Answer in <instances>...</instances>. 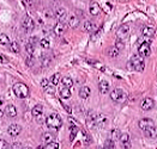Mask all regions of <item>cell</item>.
<instances>
[{"mask_svg":"<svg viewBox=\"0 0 157 149\" xmlns=\"http://www.w3.org/2000/svg\"><path fill=\"white\" fill-rule=\"evenodd\" d=\"M115 48H117V49H119V50H122V49H124L125 48V43H124V39H117V42H115Z\"/></svg>","mask_w":157,"mask_h":149,"instance_id":"1f68e13d","label":"cell"},{"mask_svg":"<svg viewBox=\"0 0 157 149\" xmlns=\"http://www.w3.org/2000/svg\"><path fill=\"white\" fill-rule=\"evenodd\" d=\"M55 18L58 19V22L60 23H65L66 22V19H67V11L63 7H60L55 12Z\"/></svg>","mask_w":157,"mask_h":149,"instance_id":"30bf717a","label":"cell"},{"mask_svg":"<svg viewBox=\"0 0 157 149\" xmlns=\"http://www.w3.org/2000/svg\"><path fill=\"white\" fill-rule=\"evenodd\" d=\"M126 94L125 92L120 90V88H114L112 92H111V99L113 101H119V103H124L126 100Z\"/></svg>","mask_w":157,"mask_h":149,"instance_id":"277c9868","label":"cell"},{"mask_svg":"<svg viewBox=\"0 0 157 149\" xmlns=\"http://www.w3.org/2000/svg\"><path fill=\"white\" fill-rule=\"evenodd\" d=\"M61 105H63V107H64V109L66 110V112H67V113H71V112H72L71 107H70V106H67V105H65V104L63 103V101H61Z\"/></svg>","mask_w":157,"mask_h":149,"instance_id":"ee69618b","label":"cell"},{"mask_svg":"<svg viewBox=\"0 0 157 149\" xmlns=\"http://www.w3.org/2000/svg\"><path fill=\"white\" fill-rule=\"evenodd\" d=\"M54 140H55V136H54V135L52 132H49V131H47V132H44L42 135V141L44 142L46 144L47 143H51V142H53Z\"/></svg>","mask_w":157,"mask_h":149,"instance_id":"7402d4cb","label":"cell"},{"mask_svg":"<svg viewBox=\"0 0 157 149\" xmlns=\"http://www.w3.org/2000/svg\"><path fill=\"white\" fill-rule=\"evenodd\" d=\"M34 57H32V55H28L26 56V59H25V63H26V66L28 67H32L34 66Z\"/></svg>","mask_w":157,"mask_h":149,"instance_id":"d590c367","label":"cell"},{"mask_svg":"<svg viewBox=\"0 0 157 149\" xmlns=\"http://www.w3.org/2000/svg\"><path fill=\"white\" fill-rule=\"evenodd\" d=\"M60 80H61V75H60V73H55L54 75L52 76V79H51V82H52V85L53 86H57L59 82H60Z\"/></svg>","mask_w":157,"mask_h":149,"instance_id":"83f0119b","label":"cell"},{"mask_svg":"<svg viewBox=\"0 0 157 149\" xmlns=\"http://www.w3.org/2000/svg\"><path fill=\"white\" fill-rule=\"evenodd\" d=\"M23 3L26 6H29V7H30V6H32V0H23Z\"/></svg>","mask_w":157,"mask_h":149,"instance_id":"7dc6e473","label":"cell"},{"mask_svg":"<svg viewBox=\"0 0 157 149\" xmlns=\"http://www.w3.org/2000/svg\"><path fill=\"white\" fill-rule=\"evenodd\" d=\"M12 90H13L15 96L18 97L19 99H25L29 97V88H28V86L23 82H16L13 85Z\"/></svg>","mask_w":157,"mask_h":149,"instance_id":"3957f363","label":"cell"},{"mask_svg":"<svg viewBox=\"0 0 157 149\" xmlns=\"http://www.w3.org/2000/svg\"><path fill=\"white\" fill-rule=\"evenodd\" d=\"M3 114H4V111H3L1 109H0V118H1V117H3Z\"/></svg>","mask_w":157,"mask_h":149,"instance_id":"f907efd6","label":"cell"},{"mask_svg":"<svg viewBox=\"0 0 157 149\" xmlns=\"http://www.w3.org/2000/svg\"><path fill=\"white\" fill-rule=\"evenodd\" d=\"M11 43V41L7 35H5V33H0V44H3V45H7Z\"/></svg>","mask_w":157,"mask_h":149,"instance_id":"4316f807","label":"cell"},{"mask_svg":"<svg viewBox=\"0 0 157 149\" xmlns=\"http://www.w3.org/2000/svg\"><path fill=\"white\" fill-rule=\"evenodd\" d=\"M120 138V131L118 130V129H114L113 131H112V141H118Z\"/></svg>","mask_w":157,"mask_h":149,"instance_id":"836d02e7","label":"cell"},{"mask_svg":"<svg viewBox=\"0 0 157 149\" xmlns=\"http://www.w3.org/2000/svg\"><path fill=\"white\" fill-rule=\"evenodd\" d=\"M143 36L144 37H154L155 36V29L151 26H145L143 29Z\"/></svg>","mask_w":157,"mask_h":149,"instance_id":"cb8c5ba5","label":"cell"},{"mask_svg":"<svg viewBox=\"0 0 157 149\" xmlns=\"http://www.w3.org/2000/svg\"><path fill=\"white\" fill-rule=\"evenodd\" d=\"M10 50H11L12 53L18 54V53L20 51V47H19L18 42H11V43H10Z\"/></svg>","mask_w":157,"mask_h":149,"instance_id":"f1b7e54d","label":"cell"},{"mask_svg":"<svg viewBox=\"0 0 157 149\" xmlns=\"http://www.w3.org/2000/svg\"><path fill=\"white\" fill-rule=\"evenodd\" d=\"M144 135L149 138H157V128L156 126L149 128V129L144 130Z\"/></svg>","mask_w":157,"mask_h":149,"instance_id":"e0dca14e","label":"cell"},{"mask_svg":"<svg viewBox=\"0 0 157 149\" xmlns=\"http://www.w3.org/2000/svg\"><path fill=\"white\" fill-rule=\"evenodd\" d=\"M89 12L91 16H98L101 12V6L96 1H91L89 4Z\"/></svg>","mask_w":157,"mask_h":149,"instance_id":"4fadbf2b","label":"cell"},{"mask_svg":"<svg viewBox=\"0 0 157 149\" xmlns=\"http://www.w3.org/2000/svg\"><path fill=\"white\" fill-rule=\"evenodd\" d=\"M10 1H13V0H10Z\"/></svg>","mask_w":157,"mask_h":149,"instance_id":"f5cc1de1","label":"cell"},{"mask_svg":"<svg viewBox=\"0 0 157 149\" xmlns=\"http://www.w3.org/2000/svg\"><path fill=\"white\" fill-rule=\"evenodd\" d=\"M98 88H100V92L102 94H106L109 91V84L107 82L106 80H102V81H100V84H98Z\"/></svg>","mask_w":157,"mask_h":149,"instance_id":"44dd1931","label":"cell"},{"mask_svg":"<svg viewBox=\"0 0 157 149\" xmlns=\"http://www.w3.org/2000/svg\"><path fill=\"white\" fill-rule=\"evenodd\" d=\"M138 53L142 57H149L150 54H151V49H150V44L149 42H144L142 43L139 47H138Z\"/></svg>","mask_w":157,"mask_h":149,"instance_id":"5b68a950","label":"cell"},{"mask_svg":"<svg viewBox=\"0 0 157 149\" xmlns=\"http://www.w3.org/2000/svg\"><path fill=\"white\" fill-rule=\"evenodd\" d=\"M83 135H84V137H85V143L89 144V143H90V137L88 136V134H86L85 131H83Z\"/></svg>","mask_w":157,"mask_h":149,"instance_id":"bcb514c9","label":"cell"},{"mask_svg":"<svg viewBox=\"0 0 157 149\" xmlns=\"http://www.w3.org/2000/svg\"><path fill=\"white\" fill-rule=\"evenodd\" d=\"M25 50H26V53H28V55H32L34 50H35V45H32V44H30L28 42L25 44Z\"/></svg>","mask_w":157,"mask_h":149,"instance_id":"4dcf8cb0","label":"cell"},{"mask_svg":"<svg viewBox=\"0 0 157 149\" xmlns=\"http://www.w3.org/2000/svg\"><path fill=\"white\" fill-rule=\"evenodd\" d=\"M129 33V25L128 24H122L119 26V29L117 31V36L119 39H125Z\"/></svg>","mask_w":157,"mask_h":149,"instance_id":"8992f818","label":"cell"},{"mask_svg":"<svg viewBox=\"0 0 157 149\" xmlns=\"http://www.w3.org/2000/svg\"><path fill=\"white\" fill-rule=\"evenodd\" d=\"M37 41H38V38H37V37H35V36H31V37L29 38L28 42H29L30 44H32V45H35V44L37 43Z\"/></svg>","mask_w":157,"mask_h":149,"instance_id":"ab89813d","label":"cell"},{"mask_svg":"<svg viewBox=\"0 0 157 149\" xmlns=\"http://www.w3.org/2000/svg\"><path fill=\"white\" fill-rule=\"evenodd\" d=\"M20 131H22V126H20L19 124H11L9 126V129H7V132L9 135H11V136H18V135L20 134Z\"/></svg>","mask_w":157,"mask_h":149,"instance_id":"5bb4252c","label":"cell"},{"mask_svg":"<svg viewBox=\"0 0 157 149\" xmlns=\"http://www.w3.org/2000/svg\"><path fill=\"white\" fill-rule=\"evenodd\" d=\"M61 84L64 85V87H67V88H71L73 86V80L70 76H65L61 79Z\"/></svg>","mask_w":157,"mask_h":149,"instance_id":"484cf974","label":"cell"},{"mask_svg":"<svg viewBox=\"0 0 157 149\" xmlns=\"http://www.w3.org/2000/svg\"><path fill=\"white\" fill-rule=\"evenodd\" d=\"M90 88H89L88 86H83L82 88L79 90V97L82 99H88L89 97H90Z\"/></svg>","mask_w":157,"mask_h":149,"instance_id":"ffe728a7","label":"cell"},{"mask_svg":"<svg viewBox=\"0 0 157 149\" xmlns=\"http://www.w3.org/2000/svg\"><path fill=\"white\" fill-rule=\"evenodd\" d=\"M31 114H32V117H35L36 119H38L43 114V107H42V105L37 104V105L34 106L32 110H31Z\"/></svg>","mask_w":157,"mask_h":149,"instance_id":"2e32d148","label":"cell"},{"mask_svg":"<svg viewBox=\"0 0 157 149\" xmlns=\"http://www.w3.org/2000/svg\"><path fill=\"white\" fill-rule=\"evenodd\" d=\"M46 124L48 128L54 130H59L61 126H63V120H61V117L58 113H51L48 117L46 118Z\"/></svg>","mask_w":157,"mask_h":149,"instance_id":"7a4b0ae2","label":"cell"},{"mask_svg":"<svg viewBox=\"0 0 157 149\" xmlns=\"http://www.w3.org/2000/svg\"><path fill=\"white\" fill-rule=\"evenodd\" d=\"M9 62V60L6 59L5 56H3V55H0V63H3V65H6Z\"/></svg>","mask_w":157,"mask_h":149,"instance_id":"7bdbcfd3","label":"cell"},{"mask_svg":"<svg viewBox=\"0 0 157 149\" xmlns=\"http://www.w3.org/2000/svg\"><path fill=\"white\" fill-rule=\"evenodd\" d=\"M102 149H114V141L112 140H107L103 144V148Z\"/></svg>","mask_w":157,"mask_h":149,"instance_id":"d6a6232c","label":"cell"},{"mask_svg":"<svg viewBox=\"0 0 157 149\" xmlns=\"http://www.w3.org/2000/svg\"><path fill=\"white\" fill-rule=\"evenodd\" d=\"M119 140H120V144H121L122 149H129L131 148V140H129L128 134H121Z\"/></svg>","mask_w":157,"mask_h":149,"instance_id":"9c48e42d","label":"cell"},{"mask_svg":"<svg viewBox=\"0 0 157 149\" xmlns=\"http://www.w3.org/2000/svg\"><path fill=\"white\" fill-rule=\"evenodd\" d=\"M49 62H51V57L47 56V55H44V56L42 57V66H43V67H47V66L49 65Z\"/></svg>","mask_w":157,"mask_h":149,"instance_id":"74e56055","label":"cell"},{"mask_svg":"<svg viewBox=\"0 0 157 149\" xmlns=\"http://www.w3.org/2000/svg\"><path fill=\"white\" fill-rule=\"evenodd\" d=\"M40 45H41V48H43V49H49L51 43H49V41L47 38H42L40 41Z\"/></svg>","mask_w":157,"mask_h":149,"instance_id":"f546056e","label":"cell"},{"mask_svg":"<svg viewBox=\"0 0 157 149\" xmlns=\"http://www.w3.org/2000/svg\"><path fill=\"white\" fill-rule=\"evenodd\" d=\"M128 66L135 72H143L145 68V61L144 57H142L139 54H135L128 61Z\"/></svg>","mask_w":157,"mask_h":149,"instance_id":"6da1fadb","label":"cell"},{"mask_svg":"<svg viewBox=\"0 0 157 149\" xmlns=\"http://www.w3.org/2000/svg\"><path fill=\"white\" fill-rule=\"evenodd\" d=\"M83 29L86 32H92L95 29H96V24L94 22H91V20H85L84 25H83Z\"/></svg>","mask_w":157,"mask_h":149,"instance_id":"d6986e66","label":"cell"},{"mask_svg":"<svg viewBox=\"0 0 157 149\" xmlns=\"http://www.w3.org/2000/svg\"><path fill=\"white\" fill-rule=\"evenodd\" d=\"M5 113L7 114L9 117H16L17 116V109H16V106L15 105H7L6 106V109H5Z\"/></svg>","mask_w":157,"mask_h":149,"instance_id":"ac0fdd59","label":"cell"},{"mask_svg":"<svg viewBox=\"0 0 157 149\" xmlns=\"http://www.w3.org/2000/svg\"><path fill=\"white\" fill-rule=\"evenodd\" d=\"M120 54V50L117 49L115 47H109V48L107 49V55L109 57H118Z\"/></svg>","mask_w":157,"mask_h":149,"instance_id":"603a6c76","label":"cell"},{"mask_svg":"<svg viewBox=\"0 0 157 149\" xmlns=\"http://www.w3.org/2000/svg\"><path fill=\"white\" fill-rule=\"evenodd\" d=\"M49 85V81H48V79H42L41 80V86L43 87V88H46L47 86Z\"/></svg>","mask_w":157,"mask_h":149,"instance_id":"60d3db41","label":"cell"},{"mask_svg":"<svg viewBox=\"0 0 157 149\" xmlns=\"http://www.w3.org/2000/svg\"><path fill=\"white\" fill-rule=\"evenodd\" d=\"M7 148H9L7 142L5 140H0V149H7Z\"/></svg>","mask_w":157,"mask_h":149,"instance_id":"f35d334b","label":"cell"},{"mask_svg":"<svg viewBox=\"0 0 157 149\" xmlns=\"http://www.w3.org/2000/svg\"><path fill=\"white\" fill-rule=\"evenodd\" d=\"M98 36H101V30H98L97 32H95V33H94V35L91 36V41H95Z\"/></svg>","mask_w":157,"mask_h":149,"instance_id":"f6af8a7d","label":"cell"},{"mask_svg":"<svg viewBox=\"0 0 157 149\" xmlns=\"http://www.w3.org/2000/svg\"><path fill=\"white\" fill-rule=\"evenodd\" d=\"M138 125H139L140 129H142L143 131H144V130L149 129V128L155 126V123H154V120H152V119H150V118H143V119L139 120Z\"/></svg>","mask_w":157,"mask_h":149,"instance_id":"ba28073f","label":"cell"},{"mask_svg":"<svg viewBox=\"0 0 157 149\" xmlns=\"http://www.w3.org/2000/svg\"><path fill=\"white\" fill-rule=\"evenodd\" d=\"M67 23H69V26L72 29H76L78 28V25L80 23V20H79V17H77L76 15H71L69 17V19H67Z\"/></svg>","mask_w":157,"mask_h":149,"instance_id":"9a60e30c","label":"cell"},{"mask_svg":"<svg viewBox=\"0 0 157 149\" xmlns=\"http://www.w3.org/2000/svg\"><path fill=\"white\" fill-rule=\"evenodd\" d=\"M3 104H4V99H3L1 97H0V106H1Z\"/></svg>","mask_w":157,"mask_h":149,"instance_id":"681fc988","label":"cell"},{"mask_svg":"<svg viewBox=\"0 0 157 149\" xmlns=\"http://www.w3.org/2000/svg\"><path fill=\"white\" fill-rule=\"evenodd\" d=\"M59 94H60V97L63 99L71 98V91H70V88H67V87H63V88H60Z\"/></svg>","mask_w":157,"mask_h":149,"instance_id":"d4e9b609","label":"cell"},{"mask_svg":"<svg viewBox=\"0 0 157 149\" xmlns=\"http://www.w3.org/2000/svg\"><path fill=\"white\" fill-rule=\"evenodd\" d=\"M22 25H23V28H24L25 31H32L34 29H35V22H34L30 16H25L23 18Z\"/></svg>","mask_w":157,"mask_h":149,"instance_id":"52a82bcc","label":"cell"},{"mask_svg":"<svg viewBox=\"0 0 157 149\" xmlns=\"http://www.w3.org/2000/svg\"><path fill=\"white\" fill-rule=\"evenodd\" d=\"M154 106H155V101H154V99H151V98H145L144 100L142 101V109L144 110V111L152 110Z\"/></svg>","mask_w":157,"mask_h":149,"instance_id":"8fae6325","label":"cell"},{"mask_svg":"<svg viewBox=\"0 0 157 149\" xmlns=\"http://www.w3.org/2000/svg\"><path fill=\"white\" fill-rule=\"evenodd\" d=\"M36 149H44V148H43V147H42V146H38V147H37V148H36Z\"/></svg>","mask_w":157,"mask_h":149,"instance_id":"816d5d0a","label":"cell"},{"mask_svg":"<svg viewBox=\"0 0 157 149\" xmlns=\"http://www.w3.org/2000/svg\"><path fill=\"white\" fill-rule=\"evenodd\" d=\"M19 148H20V144H19V143H15V144L12 146V149H19Z\"/></svg>","mask_w":157,"mask_h":149,"instance_id":"c3c4849f","label":"cell"},{"mask_svg":"<svg viewBox=\"0 0 157 149\" xmlns=\"http://www.w3.org/2000/svg\"><path fill=\"white\" fill-rule=\"evenodd\" d=\"M44 149H59V144L57 143V142H51V143H47Z\"/></svg>","mask_w":157,"mask_h":149,"instance_id":"e575fe53","label":"cell"},{"mask_svg":"<svg viewBox=\"0 0 157 149\" xmlns=\"http://www.w3.org/2000/svg\"><path fill=\"white\" fill-rule=\"evenodd\" d=\"M65 31H66V25H65V23L58 22L55 25H54V28H53V32L55 33L57 36H63Z\"/></svg>","mask_w":157,"mask_h":149,"instance_id":"7c38bea8","label":"cell"},{"mask_svg":"<svg viewBox=\"0 0 157 149\" xmlns=\"http://www.w3.org/2000/svg\"><path fill=\"white\" fill-rule=\"evenodd\" d=\"M44 90H46V92H47V93H49V94H54V88H53V87H51L49 85L47 86Z\"/></svg>","mask_w":157,"mask_h":149,"instance_id":"b9f144b4","label":"cell"},{"mask_svg":"<svg viewBox=\"0 0 157 149\" xmlns=\"http://www.w3.org/2000/svg\"><path fill=\"white\" fill-rule=\"evenodd\" d=\"M71 130H72V132H71L70 140H71V141H73V140H74V137H76L77 132H78V128H77V126H72V128H71Z\"/></svg>","mask_w":157,"mask_h":149,"instance_id":"8d00e7d4","label":"cell"}]
</instances>
